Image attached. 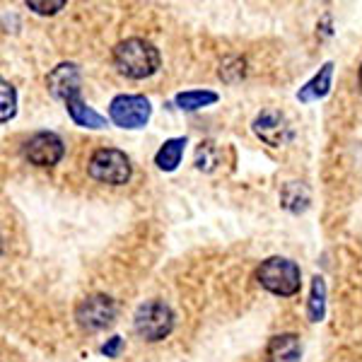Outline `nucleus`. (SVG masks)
Wrapping results in <instances>:
<instances>
[{
    "label": "nucleus",
    "mask_w": 362,
    "mask_h": 362,
    "mask_svg": "<svg viewBox=\"0 0 362 362\" xmlns=\"http://www.w3.org/2000/svg\"><path fill=\"white\" fill-rule=\"evenodd\" d=\"M66 155L63 140L51 131H42L32 136L25 145V157L34 167H54Z\"/></svg>",
    "instance_id": "8"
},
{
    "label": "nucleus",
    "mask_w": 362,
    "mask_h": 362,
    "mask_svg": "<svg viewBox=\"0 0 362 362\" xmlns=\"http://www.w3.org/2000/svg\"><path fill=\"white\" fill-rule=\"evenodd\" d=\"M302 343L297 334H278L266 346V362H300Z\"/></svg>",
    "instance_id": "10"
},
{
    "label": "nucleus",
    "mask_w": 362,
    "mask_h": 362,
    "mask_svg": "<svg viewBox=\"0 0 362 362\" xmlns=\"http://www.w3.org/2000/svg\"><path fill=\"white\" fill-rule=\"evenodd\" d=\"M66 112L70 116V121H73L75 126H80V128H104L109 124L107 121V116H102L99 112H95V109L90 107V104H85L83 102V97H73V99H68L66 102Z\"/></svg>",
    "instance_id": "12"
},
{
    "label": "nucleus",
    "mask_w": 362,
    "mask_h": 362,
    "mask_svg": "<svg viewBox=\"0 0 362 362\" xmlns=\"http://www.w3.org/2000/svg\"><path fill=\"white\" fill-rule=\"evenodd\" d=\"M358 80H360V92H362V66H360V75H358Z\"/></svg>",
    "instance_id": "21"
},
{
    "label": "nucleus",
    "mask_w": 362,
    "mask_h": 362,
    "mask_svg": "<svg viewBox=\"0 0 362 362\" xmlns=\"http://www.w3.org/2000/svg\"><path fill=\"white\" fill-rule=\"evenodd\" d=\"M80 85H83V75H80V68L75 63H61L46 78V87H49L51 97L61 99V102L78 97Z\"/></svg>",
    "instance_id": "9"
},
{
    "label": "nucleus",
    "mask_w": 362,
    "mask_h": 362,
    "mask_svg": "<svg viewBox=\"0 0 362 362\" xmlns=\"http://www.w3.org/2000/svg\"><path fill=\"white\" fill-rule=\"evenodd\" d=\"M186 150V138H169L162 143V148L155 153V165L162 172H174L181 165V157Z\"/></svg>",
    "instance_id": "14"
},
{
    "label": "nucleus",
    "mask_w": 362,
    "mask_h": 362,
    "mask_svg": "<svg viewBox=\"0 0 362 362\" xmlns=\"http://www.w3.org/2000/svg\"><path fill=\"white\" fill-rule=\"evenodd\" d=\"M218 92H210V90H186L179 92L174 97V104L181 109V112H198L203 107H210V104L218 102Z\"/></svg>",
    "instance_id": "16"
},
{
    "label": "nucleus",
    "mask_w": 362,
    "mask_h": 362,
    "mask_svg": "<svg viewBox=\"0 0 362 362\" xmlns=\"http://www.w3.org/2000/svg\"><path fill=\"white\" fill-rule=\"evenodd\" d=\"M0 109H3V114H0V121H3V124H8L17 112V92L8 80L0 83Z\"/></svg>",
    "instance_id": "18"
},
{
    "label": "nucleus",
    "mask_w": 362,
    "mask_h": 362,
    "mask_svg": "<svg viewBox=\"0 0 362 362\" xmlns=\"http://www.w3.org/2000/svg\"><path fill=\"white\" fill-rule=\"evenodd\" d=\"M331 85H334V61H326L324 66L319 68V73L314 75L309 83H305L297 92V102L309 104V102H319L331 92Z\"/></svg>",
    "instance_id": "11"
},
{
    "label": "nucleus",
    "mask_w": 362,
    "mask_h": 362,
    "mask_svg": "<svg viewBox=\"0 0 362 362\" xmlns=\"http://www.w3.org/2000/svg\"><path fill=\"white\" fill-rule=\"evenodd\" d=\"M75 321L83 331L97 334V331H107L116 321V302L109 295H87L85 300L78 302L75 307Z\"/></svg>",
    "instance_id": "5"
},
{
    "label": "nucleus",
    "mask_w": 362,
    "mask_h": 362,
    "mask_svg": "<svg viewBox=\"0 0 362 362\" xmlns=\"http://www.w3.org/2000/svg\"><path fill=\"white\" fill-rule=\"evenodd\" d=\"M114 66L128 80H145L160 70V51L145 39H124L114 46Z\"/></svg>",
    "instance_id": "1"
},
{
    "label": "nucleus",
    "mask_w": 362,
    "mask_h": 362,
    "mask_svg": "<svg viewBox=\"0 0 362 362\" xmlns=\"http://www.w3.org/2000/svg\"><path fill=\"white\" fill-rule=\"evenodd\" d=\"M121 350H124V338H121V336H112L102 346V355H104V358H119Z\"/></svg>",
    "instance_id": "20"
},
{
    "label": "nucleus",
    "mask_w": 362,
    "mask_h": 362,
    "mask_svg": "<svg viewBox=\"0 0 362 362\" xmlns=\"http://www.w3.org/2000/svg\"><path fill=\"white\" fill-rule=\"evenodd\" d=\"M87 174L99 184L124 186L131 179V160L116 148H99L87 162Z\"/></svg>",
    "instance_id": "4"
},
{
    "label": "nucleus",
    "mask_w": 362,
    "mask_h": 362,
    "mask_svg": "<svg viewBox=\"0 0 362 362\" xmlns=\"http://www.w3.org/2000/svg\"><path fill=\"white\" fill-rule=\"evenodd\" d=\"M251 131L261 143L271 145V148H283L293 140V126H290L288 116L278 109H264L256 114L251 121Z\"/></svg>",
    "instance_id": "7"
},
{
    "label": "nucleus",
    "mask_w": 362,
    "mask_h": 362,
    "mask_svg": "<svg viewBox=\"0 0 362 362\" xmlns=\"http://www.w3.org/2000/svg\"><path fill=\"white\" fill-rule=\"evenodd\" d=\"M27 8L39 15H56L58 10L66 8V3H63V0H54V3H37V0H29Z\"/></svg>",
    "instance_id": "19"
},
{
    "label": "nucleus",
    "mask_w": 362,
    "mask_h": 362,
    "mask_svg": "<svg viewBox=\"0 0 362 362\" xmlns=\"http://www.w3.org/2000/svg\"><path fill=\"white\" fill-rule=\"evenodd\" d=\"M326 317V280L321 276L312 278V290L307 300V319L312 324H319Z\"/></svg>",
    "instance_id": "15"
},
{
    "label": "nucleus",
    "mask_w": 362,
    "mask_h": 362,
    "mask_svg": "<svg viewBox=\"0 0 362 362\" xmlns=\"http://www.w3.org/2000/svg\"><path fill=\"white\" fill-rule=\"evenodd\" d=\"M256 283L271 295L293 297L302 288V271L295 261L285 259V256H271L256 268Z\"/></svg>",
    "instance_id": "2"
},
{
    "label": "nucleus",
    "mask_w": 362,
    "mask_h": 362,
    "mask_svg": "<svg viewBox=\"0 0 362 362\" xmlns=\"http://www.w3.org/2000/svg\"><path fill=\"white\" fill-rule=\"evenodd\" d=\"M309 203H312V194H309L307 184H302V181H288V184L283 186L280 206L285 210H290L293 215H300L309 208Z\"/></svg>",
    "instance_id": "13"
},
{
    "label": "nucleus",
    "mask_w": 362,
    "mask_h": 362,
    "mask_svg": "<svg viewBox=\"0 0 362 362\" xmlns=\"http://www.w3.org/2000/svg\"><path fill=\"white\" fill-rule=\"evenodd\" d=\"M177 317H174L172 307L162 300H148L143 302L136 314H133V329L136 334L148 343L165 341V338L174 331Z\"/></svg>",
    "instance_id": "3"
},
{
    "label": "nucleus",
    "mask_w": 362,
    "mask_h": 362,
    "mask_svg": "<svg viewBox=\"0 0 362 362\" xmlns=\"http://www.w3.org/2000/svg\"><path fill=\"white\" fill-rule=\"evenodd\" d=\"M153 116L150 99L143 95H119L109 104V121L126 131H138L145 128Z\"/></svg>",
    "instance_id": "6"
},
{
    "label": "nucleus",
    "mask_w": 362,
    "mask_h": 362,
    "mask_svg": "<svg viewBox=\"0 0 362 362\" xmlns=\"http://www.w3.org/2000/svg\"><path fill=\"white\" fill-rule=\"evenodd\" d=\"M220 160H223V155H220V148L215 143H201L196 148V169H201V172H215L220 165Z\"/></svg>",
    "instance_id": "17"
}]
</instances>
